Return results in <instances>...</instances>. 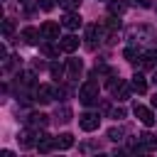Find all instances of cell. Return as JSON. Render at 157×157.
Here are the masks:
<instances>
[{
	"instance_id": "6da1fadb",
	"label": "cell",
	"mask_w": 157,
	"mask_h": 157,
	"mask_svg": "<svg viewBox=\"0 0 157 157\" xmlns=\"http://www.w3.org/2000/svg\"><path fill=\"white\" fill-rule=\"evenodd\" d=\"M98 98H101V86H98V81L88 78V81L78 88V101H81L83 105H93V103H98Z\"/></svg>"
},
{
	"instance_id": "7a4b0ae2",
	"label": "cell",
	"mask_w": 157,
	"mask_h": 157,
	"mask_svg": "<svg viewBox=\"0 0 157 157\" xmlns=\"http://www.w3.org/2000/svg\"><path fill=\"white\" fill-rule=\"evenodd\" d=\"M54 98H56V88H54V86L39 83V86L34 88V101H37V103H52Z\"/></svg>"
},
{
	"instance_id": "3957f363",
	"label": "cell",
	"mask_w": 157,
	"mask_h": 157,
	"mask_svg": "<svg viewBox=\"0 0 157 157\" xmlns=\"http://www.w3.org/2000/svg\"><path fill=\"white\" fill-rule=\"evenodd\" d=\"M39 130H34V128H27V130H22L20 132V137H17V142H20V147H25V150H29V147H37V140H39Z\"/></svg>"
},
{
	"instance_id": "277c9868",
	"label": "cell",
	"mask_w": 157,
	"mask_h": 157,
	"mask_svg": "<svg viewBox=\"0 0 157 157\" xmlns=\"http://www.w3.org/2000/svg\"><path fill=\"white\" fill-rule=\"evenodd\" d=\"M78 125H81V130L93 132V130H98V125H101V115H98V113H83V115H78Z\"/></svg>"
},
{
	"instance_id": "5b68a950",
	"label": "cell",
	"mask_w": 157,
	"mask_h": 157,
	"mask_svg": "<svg viewBox=\"0 0 157 157\" xmlns=\"http://www.w3.org/2000/svg\"><path fill=\"white\" fill-rule=\"evenodd\" d=\"M132 113H135V118H137L142 125H147V128H150V125H155V113H152L147 105H140V103H137V105L132 108Z\"/></svg>"
},
{
	"instance_id": "8992f818",
	"label": "cell",
	"mask_w": 157,
	"mask_h": 157,
	"mask_svg": "<svg viewBox=\"0 0 157 157\" xmlns=\"http://www.w3.org/2000/svg\"><path fill=\"white\" fill-rule=\"evenodd\" d=\"M61 25H64L66 29H71V32H74V29H78V27L83 25V20H81V15H78L76 10H66V15L61 17Z\"/></svg>"
},
{
	"instance_id": "52a82bcc",
	"label": "cell",
	"mask_w": 157,
	"mask_h": 157,
	"mask_svg": "<svg viewBox=\"0 0 157 157\" xmlns=\"http://www.w3.org/2000/svg\"><path fill=\"white\" fill-rule=\"evenodd\" d=\"M59 47H61V52L74 54L78 49V37L76 34H64V37H59Z\"/></svg>"
},
{
	"instance_id": "ba28073f",
	"label": "cell",
	"mask_w": 157,
	"mask_h": 157,
	"mask_svg": "<svg viewBox=\"0 0 157 157\" xmlns=\"http://www.w3.org/2000/svg\"><path fill=\"white\" fill-rule=\"evenodd\" d=\"M56 147V137H52V135H39V140H37V150H39V155H49L52 150Z\"/></svg>"
},
{
	"instance_id": "9c48e42d",
	"label": "cell",
	"mask_w": 157,
	"mask_h": 157,
	"mask_svg": "<svg viewBox=\"0 0 157 157\" xmlns=\"http://www.w3.org/2000/svg\"><path fill=\"white\" fill-rule=\"evenodd\" d=\"M39 32H42V39H59V25L56 22H52V20H47L42 27H39Z\"/></svg>"
},
{
	"instance_id": "30bf717a",
	"label": "cell",
	"mask_w": 157,
	"mask_h": 157,
	"mask_svg": "<svg viewBox=\"0 0 157 157\" xmlns=\"http://www.w3.org/2000/svg\"><path fill=\"white\" fill-rule=\"evenodd\" d=\"M142 37H145V39H152V29H150V27H130V29H128V39L142 42Z\"/></svg>"
},
{
	"instance_id": "8fae6325",
	"label": "cell",
	"mask_w": 157,
	"mask_h": 157,
	"mask_svg": "<svg viewBox=\"0 0 157 157\" xmlns=\"http://www.w3.org/2000/svg\"><path fill=\"white\" fill-rule=\"evenodd\" d=\"M39 37H42V32H39L37 27H25V29L20 32V39H22L25 44H37Z\"/></svg>"
},
{
	"instance_id": "7c38bea8",
	"label": "cell",
	"mask_w": 157,
	"mask_h": 157,
	"mask_svg": "<svg viewBox=\"0 0 157 157\" xmlns=\"http://www.w3.org/2000/svg\"><path fill=\"white\" fill-rule=\"evenodd\" d=\"M27 125H29V128H34V130L47 128V125H49V115H44V113H29Z\"/></svg>"
},
{
	"instance_id": "4fadbf2b",
	"label": "cell",
	"mask_w": 157,
	"mask_h": 157,
	"mask_svg": "<svg viewBox=\"0 0 157 157\" xmlns=\"http://www.w3.org/2000/svg\"><path fill=\"white\" fill-rule=\"evenodd\" d=\"M66 74H69V78H78L83 74V61L81 59H69L66 61Z\"/></svg>"
},
{
	"instance_id": "5bb4252c",
	"label": "cell",
	"mask_w": 157,
	"mask_h": 157,
	"mask_svg": "<svg viewBox=\"0 0 157 157\" xmlns=\"http://www.w3.org/2000/svg\"><path fill=\"white\" fill-rule=\"evenodd\" d=\"M130 93H132V86H130V83H125V81H120V83L113 88V96H115L118 101H128V98H130Z\"/></svg>"
},
{
	"instance_id": "9a60e30c",
	"label": "cell",
	"mask_w": 157,
	"mask_h": 157,
	"mask_svg": "<svg viewBox=\"0 0 157 157\" xmlns=\"http://www.w3.org/2000/svg\"><path fill=\"white\" fill-rule=\"evenodd\" d=\"M130 86H132V93H137V96H142V93L147 91V81H145L142 74H135L132 81H130Z\"/></svg>"
},
{
	"instance_id": "2e32d148",
	"label": "cell",
	"mask_w": 157,
	"mask_h": 157,
	"mask_svg": "<svg viewBox=\"0 0 157 157\" xmlns=\"http://www.w3.org/2000/svg\"><path fill=\"white\" fill-rule=\"evenodd\" d=\"M128 10V5L123 2V0H108V12L110 15H115V17H120L123 12Z\"/></svg>"
},
{
	"instance_id": "e0dca14e",
	"label": "cell",
	"mask_w": 157,
	"mask_h": 157,
	"mask_svg": "<svg viewBox=\"0 0 157 157\" xmlns=\"http://www.w3.org/2000/svg\"><path fill=\"white\" fill-rule=\"evenodd\" d=\"M123 56H125L130 64H137V61H140V56H142V52H140L137 47H125V49H123Z\"/></svg>"
},
{
	"instance_id": "ac0fdd59",
	"label": "cell",
	"mask_w": 157,
	"mask_h": 157,
	"mask_svg": "<svg viewBox=\"0 0 157 157\" xmlns=\"http://www.w3.org/2000/svg\"><path fill=\"white\" fill-rule=\"evenodd\" d=\"M71 115H74V110H71L69 105H59V108H56V113H54V118H56L59 123H69V120H71Z\"/></svg>"
},
{
	"instance_id": "d6986e66",
	"label": "cell",
	"mask_w": 157,
	"mask_h": 157,
	"mask_svg": "<svg viewBox=\"0 0 157 157\" xmlns=\"http://www.w3.org/2000/svg\"><path fill=\"white\" fill-rule=\"evenodd\" d=\"M71 145H74V135L71 132H61L56 137V150H69Z\"/></svg>"
},
{
	"instance_id": "ffe728a7",
	"label": "cell",
	"mask_w": 157,
	"mask_h": 157,
	"mask_svg": "<svg viewBox=\"0 0 157 157\" xmlns=\"http://www.w3.org/2000/svg\"><path fill=\"white\" fill-rule=\"evenodd\" d=\"M64 64L61 61H54V64H49V74H52V78H56V81H61L64 78Z\"/></svg>"
},
{
	"instance_id": "44dd1931",
	"label": "cell",
	"mask_w": 157,
	"mask_h": 157,
	"mask_svg": "<svg viewBox=\"0 0 157 157\" xmlns=\"http://www.w3.org/2000/svg\"><path fill=\"white\" fill-rule=\"evenodd\" d=\"M17 81H20L22 86H34V71H22V74H17Z\"/></svg>"
},
{
	"instance_id": "7402d4cb",
	"label": "cell",
	"mask_w": 157,
	"mask_h": 157,
	"mask_svg": "<svg viewBox=\"0 0 157 157\" xmlns=\"http://www.w3.org/2000/svg\"><path fill=\"white\" fill-rule=\"evenodd\" d=\"M59 49H61V47H54V44H49V39L42 44V54H47V56H59Z\"/></svg>"
},
{
	"instance_id": "603a6c76",
	"label": "cell",
	"mask_w": 157,
	"mask_h": 157,
	"mask_svg": "<svg viewBox=\"0 0 157 157\" xmlns=\"http://www.w3.org/2000/svg\"><path fill=\"white\" fill-rule=\"evenodd\" d=\"M123 137H125V130H123V128H110V130H108V140L120 142Z\"/></svg>"
},
{
	"instance_id": "cb8c5ba5",
	"label": "cell",
	"mask_w": 157,
	"mask_h": 157,
	"mask_svg": "<svg viewBox=\"0 0 157 157\" xmlns=\"http://www.w3.org/2000/svg\"><path fill=\"white\" fill-rule=\"evenodd\" d=\"M12 32H15V22L12 20H2V34H5V39H10Z\"/></svg>"
},
{
	"instance_id": "d4e9b609",
	"label": "cell",
	"mask_w": 157,
	"mask_h": 157,
	"mask_svg": "<svg viewBox=\"0 0 157 157\" xmlns=\"http://www.w3.org/2000/svg\"><path fill=\"white\" fill-rule=\"evenodd\" d=\"M140 140H142L147 147H155V145H157V135H152V132H142Z\"/></svg>"
},
{
	"instance_id": "484cf974",
	"label": "cell",
	"mask_w": 157,
	"mask_h": 157,
	"mask_svg": "<svg viewBox=\"0 0 157 157\" xmlns=\"http://www.w3.org/2000/svg\"><path fill=\"white\" fill-rule=\"evenodd\" d=\"M59 5H61L64 10H78L81 0H59Z\"/></svg>"
},
{
	"instance_id": "4316f807",
	"label": "cell",
	"mask_w": 157,
	"mask_h": 157,
	"mask_svg": "<svg viewBox=\"0 0 157 157\" xmlns=\"http://www.w3.org/2000/svg\"><path fill=\"white\" fill-rule=\"evenodd\" d=\"M110 118L123 120V118H125V108H120V105H118V108H110Z\"/></svg>"
},
{
	"instance_id": "83f0119b",
	"label": "cell",
	"mask_w": 157,
	"mask_h": 157,
	"mask_svg": "<svg viewBox=\"0 0 157 157\" xmlns=\"http://www.w3.org/2000/svg\"><path fill=\"white\" fill-rule=\"evenodd\" d=\"M37 7L44 10V12H49V10L54 7V0H37Z\"/></svg>"
},
{
	"instance_id": "f1b7e54d",
	"label": "cell",
	"mask_w": 157,
	"mask_h": 157,
	"mask_svg": "<svg viewBox=\"0 0 157 157\" xmlns=\"http://www.w3.org/2000/svg\"><path fill=\"white\" fill-rule=\"evenodd\" d=\"M135 5H140V7H152L150 0H135Z\"/></svg>"
},
{
	"instance_id": "f546056e",
	"label": "cell",
	"mask_w": 157,
	"mask_h": 157,
	"mask_svg": "<svg viewBox=\"0 0 157 157\" xmlns=\"http://www.w3.org/2000/svg\"><path fill=\"white\" fill-rule=\"evenodd\" d=\"M42 69H44V61L37 59V61H34V71H42Z\"/></svg>"
},
{
	"instance_id": "4dcf8cb0",
	"label": "cell",
	"mask_w": 157,
	"mask_h": 157,
	"mask_svg": "<svg viewBox=\"0 0 157 157\" xmlns=\"http://www.w3.org/2000/svg\"><path fill=\"white\" fill-rule=\"evenodd\" d=\"M152 81H155V86H157V69H155V74H152Z\"/></svg>"
},
{
	"instance_id": "1f68e13d",
	"label": "cell",
	"mask_w": 157,
	"mask_h": 157,
	"mask_svg": "<svg viewBox=\"0 0 157 157\" xmlns=\"http://www.w3.org/2000/svg\"><path fill=\"white\" fill-rule=\"evenodd\" d=\"M152 105H155V108H157V93H155V96H152Z\"/></svg>"
},
{
	"instance_id": "d6a6232c",
	"label": "cell",
	"mask_w": 157,
	"mask_h": 157,
	"mask_svg": "<svg viewBox=\"0 0 157 157\" xmlns=\"http://www.w3.org/2000/svg\"><path fill=\"white\" fill-rule=\"evenodd\" d=\"M20 2H27V0H20Z\"/></svg>"
},
{
	"instance_id": "836d02e7",
	"label": "cell",
	"mask_w": 157,
	"mask_h": 157,
	"mask_svg": "<svg viewBox=\"0 0 157 157\" xmlns=\"http://www.w3.org/2000/svg\"><path fill=\"white\" fill-rule=\"evenodd\" d=\"M155 10H157V2H155Z\"/></svg>"
},
{
	"instance_id": "e575fe53",
	"label": "cell",
	"mask_w": 157,
	"mask_h": 157,
	"mask_svg": "<svg viewBox=\"0 0 157 157\" xmlns=\"http://www.w3.org/2000/svg\"><path fill=\"white\" fill-rule=\"evenodd\" d=\"M105 2H108V0H105Z\"/></svg>"
}]
</instances>
